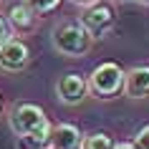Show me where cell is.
I'll return each instance as SVG.
<instances>
[{
    "instance_id": "10",
    "label": "cell",
    "mask_w": 149,
    "mask_h": 149,
    "mask_svg": "<svg viewBox=\"0 0 149 149\" xmlns=\"http://www.w3.org/2000/svg\"><path fill=\"white\" fill-rule=\"evenodd\" d=\"M48 134H51V121H48L46 126L36 129V132L25 134V136H18L15 147H18V149H46V144H48Z\"/></svg>"
},
{
    "instance_id": "6",
    "label": "cell",
    "mask_w": 149,
    "mask_h": 149,
    "mask_svg": "<svg viewBox=\"0 0 149 149\" xmlns=\"http://www.w3.org/2000/svg\"><path fill=\"white\" fill-rule=\"evenodd\" d=\"M86 94H88V86L81 73H63L56 81V96L63 106H79L86 99Z\"/></svg>"
},
{
    "instance_id": "16",
    "label": "cell",
    "mask_w": 149,
    "mask_h": 149,
    "mask_svg": "<svg viewBox=\"0 0 149 149\" xmlns=\"http://www.w3.org/2000/svg\"><path fill=\"white\" fill-rule=\"evenodd\" d=\"M114 149H134L132 141H119V144H114Z\"/></svg>"
},
{
    "instance_id": "18",
    "label": "cell",
    "mask_w": 149,
    "mask_h": 149,
    "mask_svg": "<svg viewBox=\"0 0 149 149\" xmlns=\"http://www.w3.org/2000/svg\"><path fill=\"white\" fill-rule=\"evenodd\" d=\"M114 3H129V0H114Z\"/></svg>"
},
{
    "instance_id": "3",
    "label": "cell",
    "mask_w": 149,
    "mask_h": 149,
    "mask_svg": "<svg viewBox=\"0 0 149 149\" xmlns=\"http://www.w3.org/2000/svg\"><path fill=\"white\" fill-rule=\"evenodd\" d=\"M8 124L13 129L15 136H25V134L36 132L40 126L48 124V116L46 111L40 109L38 104H31V101H20V104H13L8 109Z\"/></svg>"
},
{
    "instance_id": "2",
    "label": "cell",
    "mask_w": 149,
    "mask_h": 149,
    "mask_svg": "<svg viewBox=\"0 0 149 149\" xmlns=\"http://www.w3.org/2000/svg\"><path fill=\"white\" fill-rule=\"evenodd\" d=\"M88 91L96 96V99H114V96L121 94L124 88V68L114 61L99 63L86 79Z\"/></svg>"
},
{
    "instance_id": "17",
    "label": "cell",
    "mask_w": 149,
    "mask_h": 149,
    "mask_svg": "<svg viewBox=\"0 0 149 149\" xmlns=\"http://www.w3.org/2000/svg\"><path fill=\"white\" fill-rule=\"evenodd\" d=\"M136 3H139V5H147V8H149V0H136Z\"/></svg>"
},
{
    "instance_id": "13",
    "label": "cell",
    "mask_w": 149,
    "mask_h": 149,
    "mask_svg": "<svg viewBox=\"0 0 149 149\" xmlns=\"http://www.w3.org/2000/svg\"><path fill=\"white\" fill-rule=\"evenodd\" d=\"M134 149H149V124L141 126L139 132H136V136H134Z\"/></svg>"
},
{
    "instance_id": "4",
    "label": "cell",
    "mask_w": 149,
    "mask_h": 149,
    "mask_svg": "<svg viewBox=\"0 0 149 149\" xmlns=\"http://www.w3.org/2000/svg\"><path fill=\"white\" fill-rule=\"evenodd\" d=\"M79 23L86 28V33L91 38H104L109 33V28L114 25V10L104 3H94V5L84 8Z\"/></svg>"
},
{
    "instance_id": "8",
    "label": "cell",
    "mask_w": 149,
    "mask_h": 149,
    "mask_svg": "<svg viewBox=\"0 0 149 149\" xmlns=\"http://www.w3.org/2000/svg\"><path fill=\"white\" fill-rule=\"evenodd\" d=\"M84 141V132L76 124H51V134H48L46 149H81Z\"/></svg>"
},
{
    "instance_id": "14",
    "label": "cell",
    "mask_w": 149,
    "mask_h": 149,
    "mask_svg": "<svg viewBox=\"0 0 149 149\" xmlns=\"http://www.w3.org/2000/svg\"><path fill=\"white\" fill-rule=\"evenodd\" d=\"M10 38H13V31H10L8 20H5V18H3V13H0V46H3V43H8Z\"/></svg>"
},
{
    "instance_id": "5",
    "label": "cell",
    "mask_w": 149,
    "mask_h": 149,
    "mask_svg": "<svg viewBox=\"0 0 149 149\" xmlns=\"http://www.w3.org/2000/svg\"><path fill=\"white\" fill-rule=\"evenodd\" d=\"M31 61V48L20 38H10L0 46V71L5 73H20Z\"/></svg>"
},
{
    "instance_id": "12",
    "label": "cell",
    "mask_w": 149,
    "mask_h": 149,
    "mask_svg": "<svg viewBox=\"0 0 149 149\" xmlns=\"http://www.w3.org/2000/svg\"><path fill=\"white\" fill-rule=\"evenodd\" d=\"M23 3L36 13V15H48V13H53V10L61 5V0H23Z\"/></svg>"
},
{
    "instance_id": "19",
    "label": "cell",
    "mask_w": 149,
    "mask_h": 149,
    "mask_svg": "<svg viewBox=\"0 0 149 149\" xmlns=\"http://www.w3.org/2000/svg\"><path fill=\"white\" fill-rule=\"evenodd\" d=\"M0 109H3V99H0Z\"/></svg>"
},
{
    "instance_id": "9",
    "label": "cell",
    "mask_w": 149,
    "mask_h": 149,
    "mask_svg": "<svg viewBox=\"0 0 149 149\" xmlns=\"http://www.w3.org/2000/svg\"><path fill=\"white\" fill-rule=\"evenodd\" d=\"M121 94H126L129 99H144L149 96V66H132L129 71H124V88Z\"/></svg>"
},
{
    "instance_id": "11",
    "label": "cell",
    "mask_w": 149,
    "mask_h": 149,
    "mask_svg": "<svg viewBox=\"0 0 149 149\" xmlns=\"http://www.w3.org/2000/svg\"><path fill=\"white\" fill-rule=\"evenodd\" d=\"M116 141L111 139L106 132H91L84 134V141H81V149H114Z\"/></svg>"
},
{
    "instance_id": "1",
    "label": "cell",
    "mask_w": 149,
    "mask_h": 149,
    "mask_svg": "<svg viewBox=\"0 0 149 149\" xmlns=\"http://www.w3.org/2000/svg\"><path fill=\"white\" fill-rule=\"evenodd\" d=\"M51 43L61 56L66 58H81L91 51V43L94 38L86 33V28L79 23V20H66V23L56 25L53 33H51Z\"/></svg>"
},
{
    "instance_id": "7",
    "label": "cell",
    "mask_w": 149,
    "mask_h": 149,
    "mask_svg": "<svg viewBox=\"0 0 149 149\" xmlns=\"http://www.w3.org/2000/svg\"><path fill=\"white\" fill-rule=\"evenodd\" d=\"M3 18L8 20L13 36H28V33H33L36 25H38V15L25 5L23 0H13V3L8 5V13H5Z\"/></svg>"
},
{
    "instance_id": "15",
    "label": "cell",
    "mask_w": 149,
    "mask_h": 149,
    "mask_svg": "<svg viewBox=\"0 0 149 149\" xmlns=\"http://www.w3.org/2000/svg\"><path fill=\"white\" fill-rule=\"evenodd\" d=\"M73 5H79V8H88V5H94V3H99V0H71Z\"/></svg>"
}]
</instances>
